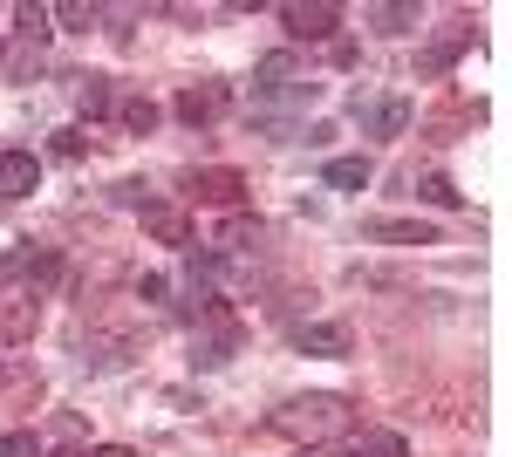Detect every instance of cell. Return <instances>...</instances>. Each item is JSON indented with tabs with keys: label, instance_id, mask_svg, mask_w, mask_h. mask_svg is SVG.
<instances>
[{
	"label": "cell",
	"instance_id": "15",
	"mask_svg": "<svg viewBox=\"0 0 512 457\" xmlns=\"http://www.w3.org/2000/svg\"><path fill=\"white\" fill-rule=\"evenodd\" d=\"M48 21H55V14L35 7V0H28V7H14V35H21V41H48Z\"/></svg>",
	"mask_w": 512,
	"mask_h": 457
},
{
	"label": "cell",
	"instance_id": "19",
	"mask_svg": "<svg viewBox=\"0 0 512 457\" xmlns=\"http://www.w3.org/2000/svg\"><path fill=\"white\" fill-rule=\"evenodd\" d=\"M123 123H130L137 137H144V130H158V103H151V96H130V103H123Z\"/></svg>",
	"mask_w": 512,
	"mask_h": 457
},
{
	"label": "cell",
	"instance_id": "2",
	"mask_svg": "<svg viewBox=\"0 0 512 457\" xmlns=\"http://www.w3.org/2000/svg\"><path fill=\"white\" fill-rule=\"evenodd\" d=\"M362 239H383V246H437V226H424V219H369Z\"/></svg>",
	"mask_w": 512,
	"mask_h": 457
},
{
	"label": "cell",
	"instance_id": "9",
	"mask_svg": "<svg viewBox=\"0 0 512 457\" xmlns=\"http://www.w3.org/2000/svg\"><path fill=\"white\" fill-rule=\"evenodd\" d=\"M144 226L158 232L164 246H185V239H192V219H185V212H171V205H151V212H144Z\"/></svg>",
	"mask_w": 512,
	"mask_h": 457
},
{
	"label": "cell",
	"instance_id": "6",
	"mask_svg": "<svg viewBox=\"0 0 512 457\" xmlns=\"http://www.w3.org/2000/svg\"><path fill=\"white\" fill-rule=\"evenodd\" d=\"M239 191H246L239 171H192V198H205V205H239Z\"/></svg>",
	"mask_w": 512,
	"mask_h": 457
},
{
	"label": "cell",
	"instance_id": "14",
	"mask_svg": "<svg viewBox=\"0 0 512 457\" xmlns=\"http://www.w3.org/2000/svg\"><path fill=\"white\" fill-rule=\"evenodd\" d=\"M233 348H239V328H233V321H226V328H219L212 342H198V348H192V362H205V369H219V362H226Z\"/></svg>",
	"mask_w": 512,
	"mask_h": 457
},
{
	"label": "cell",
	"instance_id": "26",
	"mask_svg": "<svg viewBox=\"0 0 512 457\" xmlns=\"http://www.w3.org/2000/svg\"><path fill=\"white\" fill-rule=\"evenodd\" d=\"M0 389H7V362H0Z\"/></svg>",
	"mask_w": 512,
	"mask_h": 457
},
{
	"label": "cell",
	"instance_id": "12",
	"mask_svg": "<svg viewBox=\"0 0 512 457\" xmlns=\"http://www.w3.org/2000/svg\"><path fill=\"white\" fill-rule=\"evenodd\" d=\"M21 335H35V294L14 307H0V342H21Z\"/></svg>",
	"mask_w": 512,
	"mask_h": 457
},
{
	"label": "cell",
	"instance_id": "13",
	"mask_svg": "<svg viewBox=\"0 0 512 457\" xmlns=\"http://www.w3.org/2000/svg\"><path fill=\"white\" fill-rule=\"evenodd\" d=\"M76 110L82 116H110V76H82L76 82Z\"/></svg>",
	"mask_w": 512,
	"mask_h": 457
},
{
	"label": "cell",
	"instance_id": "1",
	"mask_svg": "<svg viewBox=\"0 0 512 457\" xmlns=\"http://www.w3.org/2000/svg\"><path fill=\"white\" fill-rule=\"evenodd\" d=\"M267 423L280 437H294V444H328V437L349 430V403L342 396H301V403H280Z\"/></svg>",
	"mask_w": 512,
	"mask_h": 457
},
{
	"label": "cell",
	"instance_id": "10",
	"mask_svg": "<svg viewBox=\"0 0 512 457\" xmlns=\"http://www.w3.org/2000/svg\"><path fill=\"white\" fill-rule=\"evenodd\" d=\"M287 76H294V55L280 48V55H267V62L253 69V89H260V96H280V89H287Z\"/></svg>",
	"mask_w": 512,
	"mask_h": 457
},
{
	"label": "cell",
	"instance_id": "23",
	"mask_svg": "<svg viewBox=\"0 0 512 457\" xmlns=\"http://www.w3.org/2000/svg\"><path fill=\"white\" fill-rule=\"evenodd\" d=\"M424 198H431V205H444V212H451V205H458V185H451V178H424Z\"/></svg>",
	"mask_w": 512,
	"mask_h": 457
},
{
	"label": "cell",
	"instance_id": "7",
	"mask_svg": "<svg viewBox=\"0 0 512 457\" xmlns=\"http://www.w3.org/2000/svg\"><path fill=\"white\" fill-rule=\"evenodd\" d=\"M219 110H226V82H198V89L178 96V116H185V123H212Z\"/></svg>",
	"mask_w": 512,
	"mask_h": 457
},
{
	"label": "cell",
	"instance_id": "8",
	"mask_svg": "<svg viewBox=\"0 0 512 457\" xmlns=\"http://www.w3.org/2000/svg\"><path fill=\"white\" fill-rule=\"evenodd\" d=\"M465 48H472V28H451L444 41H431V48H424V76H444V69H451Z\"/></svg>",
	"mask_w": 512,
	"mask_h": 457
},
{
	"label": "cell",
	"instance_id": "21",
	"mask_svg": "<svg viewBox=\"0 0 512 457\" xmlns=\"http://www.w3.org/2000/svg\"><path fill=\"white\" fill-rule=\"evenodd\" d=\"M0 457H41L35 430H7V437H0Z\"/></svg>",
	"mask_w": 512,
	"mask_h": 457
},
{
	"label": "cell",
	"instance_id": "20",
	"mask_svg": "<svg viewBox=\"0 0 512 457\" xmlns=\"http://www.w3.org/2000/svg\"><path fill=\"white\" fill-rule=\"evenodd\" d=\"M28 280L35 287H55L62 280V253H28Z\"/></svg>",
	"mask_w": 512,
	"mask_h": 457
},
{
	"label": "cell",
	"instance_id": "16",
	"mask_svg": "<svg viewBox=\"0 0 512 457\" xmlns=\"http://www.w3.org/2000/svg\"><path fill=\"white\" fill-rule=\"evenodd\" d=\"M369 130H376V137H403V130H410V103H376Z\"/></svg>",
	"mask_w": 512,
	"mask_h": 457
},
{
	"label": "cell",
	"instance_id": "11",
	"mask_svg": "<svg viewBox=\"0 0 512 457\" xmlns=\"http://www.w3.org/2000/svg\"><path fill=\"white\" fill-rule=\"evenodd\" d=\"M321 178H328L335 191H362V185H369V157H335Z\"/></svg>",
	"mask_w": 512,
	"mask_h": 457
},
{
	"label": "cell",
	"instance_id": "18",
	"mask_svg": "<svg viewBox=\"0 0 512 457\" xmlns=\"http://www.w3.org/2000/svg\"><path fill=\"white\" fill-rule=\"evenodd\" d=\"M362 457H410V444H403L396 430H369V437H362Z\"/></svg>",
	"mask_w": 512,
	"mask_h": 457
},
{
	"label": "cell",
	"instance_id": "4",
	"mask_svg": "<svg viewBox=\"0 0 512 457\" xmlns=\"http://www.w3.org/2000/svg\"><path fill=\"white\" fill-rule=\"evenodd\" d=\"M41 185V164L35 151H0V198H21V191Z\"/></svg>",
	"mask_w": 512,
	"mask_h": 457
},
{
	"label": "cell",
	"instance_id": "25",
	"mask_svg": "<svg viewBox=\"0 0 512 457\" xmlns=\"http://www.w3.org/2000/svg\"><path fill=\"white\" fill-rule=\"evenodd\" d=\"M335 457H362V444H349V451H335Z\"/></svg>",
	"mask_w": 512,
	"mask_h": 457
},
{
	"label": "cell",
	"instance_id": "22",
	"mask_svg": "<svg viewBox=\"0 0 512 457\" xmlns=\"http://www.w3.org/2000/svg\"><path fill=\"white\" fill-rule=\"evenodd\" d=\"M117 205H144V212H151V185H144V178H123V185H117Z\"/></svg>",
	"mask_w": 512,
	"mask_h": 457
},
{
	"label": "cell",
	"instance_id": "3",
	"mask_svg": "<svg viewBox=\"0 0 512 457\" xmlns=\"http://www.w3.org/2000/svg\"><path fill=\"white\" fill-rule=\"evenodd\" d=\"M294 348L301 355H349V328L342 321H301L294 328Z\"/></svg>",
	"mask_w": 512,
	"mask_h": 457
},
{
	"label": "cell",
	"instance_id": "5",
	"mask_svg": "<svg viewBox=\"0 0 512 457\" xmlns=\"http://www.w3.org/2000/svg\"><path fill=\"white\" fill-rule=\"evenodd\" d=\"M280 21H287V35H301V41H321V35H335V21H342V7H280Z\"/></svg>",
	"mask_w": 512,
	"mask_h": 457
},
{
	"label": "cell",
	"instance_id": "17",
	"mask_svg": "<svg viewBox=\"0 0 512 457\" xmlns=\"http://www.w3.org/2000/svg\"><path fill=\"white\" fill-rule=\"evenodd\" d=\"M369 21H376L383 35H410V28H417V7H369Z\"/></svg>",
	"mask_w": 512,
	"mask_h": 457
},
{
	"label": "cell",
	"instance_id": "24",
	"mask_svg": "<svg viewBox=\"0 0 512 457\" xmlns=\"http://www.w3.org/2000/svg\"><path fill=\"white\" fill-rule=\"evenodd\" d=\"M55 151H62V157H82V130H55Z\"/></svg>",
	"mask_w": 512,
	"mask_h": 457
}]
</instances>
